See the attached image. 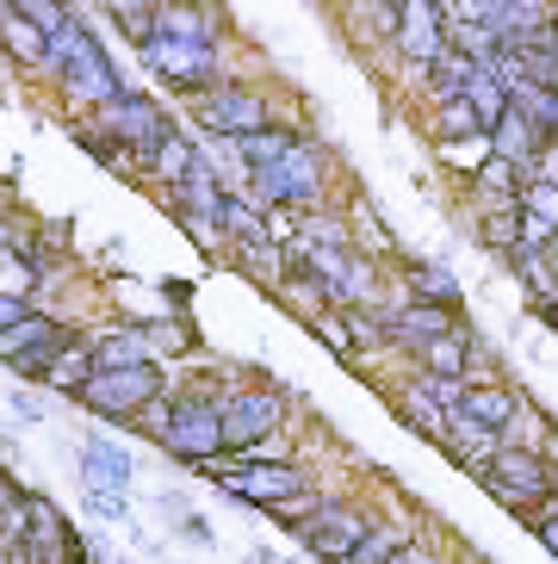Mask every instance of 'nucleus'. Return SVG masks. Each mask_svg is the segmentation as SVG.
I'll return each instance as SVG.
<instances>
[{
	"instance_id": "obj_1",
	"label": "nucleus",
	"mask_w": 558,
	"mask_h": 564,
	"mask_svg": "<svg viewBox=\"0 0 558 564\" xmlns=\"http://www.w3.org/2000/svg\"><path fill=\"white\" fill-rule=\"evenodd\" d=\"M50 75L63 82L68 100H82V106H112L118 94H125V75L112 68V56L99 51V37L82 25V13H75V25H68L56 44H50Z\"/></svg>"
},
{
	"instance_id": "obj_2",
	"label": "nucleus",
	"mask_w": 558,
	"mask_h": 564,
	"mask_svg": "<svg viewBox=\"0 0 558 564\" xmlns=\"http://www.w3.org/2000/svg\"><path fill=\"white\" fill-rule=\"evenodd\" d=\"M212 484H224L236 502H248V509H267L273 514L279 502H292V497H304L311 490V471L298 459H286V465H236L230 453H217L212 465H198Z\"/></svg>"
},
{
	"instance_id": "obj_3",
	"label": "nucleus",
	"mask_w": 558,
	"mask_h": 564,
	"mask_svg": "<svg viewBox=\"0 0 558 564\" xmlns=\"http://www.w3.org/2000/svg\"><path fill=\"white\" fill-rule=\"evenodd\" d=\"M477 484H484V490H491L503 509H515V514L527 521V514H534V509H540V502L558 490V471L546 465V453L503 447L491 465H484V471H477Z\"/></svg>"
},
{
	"instance_id": "obj_4",
	"label": "nucleus",
	"mask_w": 558,
	"mask_h": 564,
	"mask_svg": "<svg viewBox=\"0 0 558 564\" xmlns=\"http://www.w3.org/2000/svg\"><path fill=\"white\" fill-rule=\"evenodd\" d=\"M94 124H99L106 137H112V143H118L125 155H131L137 174H143V162L168 143V131H174V118H168L162 106L149 100V94H131V87H125V94H118L112 106H99Z\"/></svg>"
},
{
	"instance_id": "obj_5",
	"label": "nucleus",
	"mask_w": 558,
	"mask_h": 564,
	"mask_svg": "<svg viewBox=\"0 0 558 564\" xmlns=\"http://www.w3.org/2000/svg\"><path fill=\"white\" fill-rule=\"evenodd\" d=\"M248 181H255L267 212H304V205H316V193H323V150L298 137L273 167H248Z\"/></svg>"
},
{
	"instance_id": "obj_6",
	"label": "nucleus",
	"mask_w": 558,
	"mask_h": 564,
	"mask_svg": "<svg viewBox=\"0 0 558 564\" xmlns=\"http://www.w3.org/2000/svg\"><path fill=\"white\" fill-rule=\"evenodd\" d=\"M162 391H168V372H162V360H149V366H125V372H94L75 403H87L106 422H137V410L155 403Z\"/></svg>"
},
{
	"instance_id": "obj_7",
	"label": "nucleus",
	"mask_w": 558,
	"mask_h": 564,
	"mask_svg": "<svg viewBox=\"0 0 558 564\" xmlns=\"http://www.w3.org/2000/svg\"><path fill=\"white\" fill-rule=\"evenodd\" d=\"M217 422H224V453H248L255 441L286 429V398L273 384H236L230 398L217 403Z\"/></svg>"
},
{
	"instance_id": "obj_8",
	"label": "nucleus",
	"mask_w": 558,
	"mask_h": 564,
	"mask_svg": "<svg viewBox=\"0 0 558 564\" xmlns=\"http://www.w3.org/2000/svg\"><path fill=\"white\" fill-rule=\"evenodd\" d=\"M193 118L212 137L243 143V137H255V131H267V124H273V106H267L255 87H243V82H217L212 94H198V100H193Z\"/></svg>"
},
{
	"instance_id": "obj_9",
	"label": "nucleus",
	"mask_w": 558,
	"mask_h": 564,
	"mask_svg": "<svg viewBox=\"0 0 558 564\" xmlns=\"http://www.w3.org/2000/svg\"><path fill=\"white\" fill-rule=\"evenodd\" d=\"M143 63L162 75L168 87H181L186 100L198 94H212L224 82V68H217V44H181V37H149L143 44Z\"/></svg>"
},
{
	"instance_id": "obj_10",
	"label": "nucleus",
	"mask_w": 558,
	"mask_h": 564,
	"mask_svg": "<svg viewBox=\"0 0 558 564\" xmlns=\"http://www.w3.org/2000/svg\"><path fill=\"white\" fill-rule=\"evenodd\" d=\"M162 453H174L181 465H212L224 453V422H217V403L205 398H174V415H168Z\"/></svg>"
},
{
	"instance_id": "obj_11",
	"label": "nucleus",
	"mask_w": 558,
	"mask_h": 564,
	"mask_svg": "<svg viewBox=\"0 0 558 564\" xmlns=\"http://www.w3.org/2000/svg\"><path fill=\"white\" fill-rule=\"evenodd\" d=\"M366 528H373V514L361 509V502H323V509L298 528V540L316 552V558H329V564H342L347 552L366 540Z\"/></svg>"
},
{
	"instance_id": "obj_12",
	"label": "nucleus",
	"mask_w": 558,
	"mask_h": 564,
	"mask_svg": "<svg viewBox=\"0 0 558 564\" xmlns=\"http://www.w3.org/2000/svg\"><path fill=\"white\" fill-rule=\"evenodd\" d=\"M397 51L410 56L416 68H434L447 56V19L441 0H404V19H397Z\"/></svg>"
},
{
	"instance_id": "obj_13",
	"label": "nucleus",
	"mask_w": 558,
	"mask_h": 564,
	"mask_svg": "<svg viewBox=\"0 0 558 564\" xmlns=\"http://www.w3.org/2000/svg\"><path fill=\"white\" fill-rule=\"evenodd\" d=\"M25 552H32V564H87L82 533L68 528V521L50 509L44 497L32 502V533H25Z\"/></svg>"
},
{
	"instance_id": "obj_14",
	"label": "nucleus",
	"mask_w": 558,
	"mask_h": 564,
	"mask_svg": "<svg viewBox=\"0 0 558 564\" xmlns=\"http://www.w3.org/2000/svg\"><path fill=\"white\" fill-rule=\"evenodd\" d=\"M453 415L503 441V434L515 429V415H522V398H515L509 384H496V379H472V384H465V398H460V410H453Z\"/></svg>"
},
{
	"instance_id": "obj_15",
	"label": "nucleus",
	"mask_w": 558,
	"mask_h": 564,
	"mask_svg": "<svg viewBox=\"0 0 558 564\" xmlns=\"http://www.w3.org/2000/svg\"><path fill=\"white\" fill-rule=\"evenodd\" d=\"M385 316V341H397V348H410V354H422L434 335H447V329H460L453 323V311H434V304H397V311H378Z\"/></svg>"
},
{
	"instance_id": "obj_16",
	"label": "nucleus",
	"mask_w": 558,
	"mask_h": 564,
	"mask_svg": "<svg viewBox=\"0 0 558 564\" xmlns=\"http://www.w3.org/2000/svg\"><path fill=\"white\" fill-rule=\"evenodd\" d=\"M82 471H87V490H131V478H137V465H131V453L118 447V441H106V434H87L82 441Z\"/></svg>"
},
{
	"instance_id": "obj_17",
	"label": "nucleus",
	"mask_w": 558,
	"mask_h": 564,
	"mask_svg": "<svg viewBox=\"0 0 558 564\" xmlns=\"http://www.w3.org/2000/svg\"><path fill=\"white\" fill-rule=\"evenodd\" d=\"M0 44H7V56L19 68H44L50 75V37L19 13V0H0Z\"/></svg>"
},
{
	"instance_id": "obj_18",
	"label": "nucleus",
	"mask_w": 558,
	"mask_h": 564,
	"mask_svg": "<svg viewBox=\"0 0 558 564\" xmlns=\"http://www.w3.org/2000/svg\"><path fill=\"white\" fill-rule=\"evenodd\" d=\"M143 174H149V181H162V186H174V193H181L186 181H198V174H217V167L205 162V155H198L181 131H168V143L143 162Z\"/></svg>"
},
{
	"instance_id": "obj_19",
	"label": "nucleus",
	"mask_w": 558,
	"mask_h": 564,
	"mask_svg": "<svg viewBox=\"0 0 558 564\" xmlns=\"http://www.w3.org/2000/svg\"><path fill=\"white\" fill-rule=\"evenodd\" d=\"M87 379H94V341H87V335H75V341H68V348L37 372V384L56 391V398H82Z\"/></svg>"
},
{
	"instance_id": "obj_20",
	"label": "nucleus",
	"mask_w": 558,
	"mask_h": 564,
	"mask_svg": "<svg viewBox=\"0 0 558 564\" xmlns=\"http://www.w3.org/2000/svg\"><path fill=\"white\" fill-rule=\"evenodd\" d=\"M87 341H94V372H125V366H149L143 323H118V329L87 335Z\"/></svg>"
},
{
	"instance_id": "obj_21",
	"label": "nucleus",
	"mask_w": 558,
	"mask_h": 564,
	"mask_svg": "<svg viewBox=\"0 0 558 564\" xmlns=\"http://www.w3.org/2000/svg\"><path fill=\"white\" fill-rule=\"evenodd\" d=\"M472 335L465 329H447V335H434L416 360H422V379H453V384H465V372H472Z\"/></svg>"
},
{
	"instance_id": "obj_22",
	"label": "nucleus",
	"mask_w": 558,
	"mask_h": 564,
	"mask_svg": "<svg viewBox=\"0 0 558 564\" xmlns=\"http://www.w3.org/2000/svg\"><path fill=\"white\" fill-rule=\"evenodd\" d=\"M404 285H410V299L416 304H434V311H453L460 316V280H453V273H447L441 261H410L404 267Z\"/></svg>"
},
{
	"instance_id": "obj_23",
	"label": "nucleus",
	"mask_w": 558,
	"mask_h": 564,
	"mask_svg": "<svg viewBox=\"0 0 558 564\" xmlns=\"http://www.w3.org/2000/svg\"><path fill=\"white\" fill-rule=\"evenodd\" d=\"M32 490L13 478V471H0V546H25V533H32Z\"/></svg>"
},
{
	"instance_id": "obj_24",
	"label": "nucleus",
	"mask_w": 558,
	"mask_h": 564,
	"mask_svg": "<svg viewBox=\"0 0 558 564\" xmlns=\"http://www.w3.org/2000/svg\"><path fill=\"white\" fill-rule=\"evenodd\" d=\"M465 106H472V112H477V124H484V137H491L496 124L509 118V87L496 82L491 68H477L472 82H465Z\"/></svg>"
},
{
	"instance_id": "obj_25",
	"label": "nucleus",
	"mask_w": 558,
	"mask_h": 564,
	"mask_svg": "<svg viewBox=\"0 0 558 564\" xmlns=\"http://www.w3.org/2000/svg\"><path fill=\"white\" fill-rule=\"evenodd\" d=\"M298 143V131H286V124H267V131H255V137H243V143H230V155L243 167H273L279 155Z\"/></svg>"
},
{
	"instance_id": "obj_26",
	"label": "nucleus",
	"mask_w": 558,
	"mask_h": 564,
	"mask_svg": "<svg viewBox=\"0 0 558 564\" xmlns=\"http://www.w3.org/2000/svg\"><path fill=\"white\" fill-rule=\"evenodd\" d=\"M397 410H404V422H410L416 434H428V441H434V447H441V434H447V422H453V415H447L441 403L428 398L422 384H410V391H404V398H397Z\"/></svg>"
},
{
	"instance_id": "obj_27",
	"label": "nucleus",
	"mask_w": 558,
	"mask_h": 564,
	"mask_svg": "<svg viewBox=\"0 0 558 564\" xmlns=\"http://www.w3.org/2000/svg\"><path fill=\"white\" fill-rule=\"evenodd\" d=\"M477 242L496 254H522V205H503V212L477 217Z\"/></svg>"
},
{
	"instance_id": "obj_28",
	"label": "nucleus",
	"mask_w": 558,
	"mask_h": 564,
	"mask_svg": "<svg viewBox=\"0 0 558 564\" xmlns=\"http://www.w3.org/2000/svg\"><path fill=\"white\" fill-rule=\"evenodd\" d=\"M434 137H441V150L447 143H460V137H472V143L484 137V124H477V112L465 106V94L460 100H447V106H434Z\"/></svg>"
},
{
	"instance_id": "obj_29",
	"label": "nucleus",
	"mask_w": 558,
	"mask_h": 564,
	"mask_svg": "<svg viewBox=\"0 0 558 564\" xmlns=\"http://www.w3.org/2000/svg\"><path fill=\"white\" fill-rule=\"evenodd\" d=\"M75 143H82V150L94 155L99 167H112V174H137V167H131V155L118 150L112 137H106V131L94 124V118H82V124H75Z\"/></svg>"
},
{
	"instance_id": "obj_30",
	"label": "nucleus",
	"mask_w": 558,
	"mask_h": 564,
	"mask_svg": "<svg viewBox=\"0 0 558 564\" xmlns=\"http://www.w3.org/2000/svg\"><path fill=\"white\" fill-rule=\"evenodd\" d=\"M304 323H311V335L316 341H323L329 354H342V360H354V329H347V311H335V304H329V311H316V316H304Z\"/></svg>"
},
{
	"instance_id": "obj_31",
	"label": "nucleus",
	"mask_w": 558,
	"mask_h": 564,
	"mask_svg": "<svg viewBox=\"0 0 558 564\" xmlns=\"http://www.w3.org/2000/svg\"><path fill=\"white\" fill-rule=\"evenodd\" d=\"M106 13H112V25H118L125 37H131L137 51H143L149 37H155V7H149V0H112Z\"/></svg>"
},
{
	"instance_id": "obj_32",
	"label": "nucleus",
	"mask_w": 558,
	"mask_h": 564,
	"mask_svg": "<svg viewBox=\"0 0 558 564\" xmlns=\"http://www.w3.org/2000/svg\"><path fill=\"white\" fill-rule=\"evenodd\" d=\"M397 546H404V528H391V521H373V528H366V540L347 552L342 564H391Z\"/></svg>"
},
{
	"instance_id": "obj_33",
	"label": "nucleus",
	"mask_w": 558,
	"mask_h": 564,
	"mask_svg": "<svg viewBox=\"0 0 558 564\" xmlns=\"http://www.w3.org/2000/svg\"><path fill=\"white\" fill-rule=\"evenodd\" d=\"M50 323H56V316H44V311H32V316H25V323H13V329L0 335V366H13V360H19V354H25V348H37V341H44V329H50Z\"/></svg>"
},
{
	"instance_id": "obj_34",
	"label": "nucleus",
	"mask_w": 558,
	"mask_h": 564,
	"mask_svg": "<svg viewBox=\"0 0 558 564\" xmlns=\"http://www.w3.org/2000/svg\"><path fill=\"white\" fill-rule=\"evenodd\" d=\"M19 13L32 19V25L50 37V44H56V37H63L68 25H75V7H56V0H19Z\"/></svg>"
},
{
	"instance_id": "obj_35",
	"label": "nucleus",
	"mask_w": 558,
	"mask_h": 564,
	"mask_svg": "<svg viewBox=\"0 0 558 564\" xmlns=\"http://www.w3.org/2000/svg\"><path fill=\"white\" fill-rule=\"evenodd\" d=\"M168 415H174V398L162 391L155 403H143V410H137V422H131V429H137V434H149V441L162 447V434H168Z\"/></svg>"
},
{
	"instance_id": "obj_36",
	"label": "nucleus",
	"mask_w": 558,
	"mask_h": 564,
	"mask_svg": "<svg viewBox=\"0 0 558 564\" xmlns=\"http://www.w3.org/2000/svg\"><path fill=\"white\" fill-rule=\"evenodd\" d=\"M316 509H323V497H316V484H311V490H304V497H292V502H279V509H273V521H279V528H304V521H311V514Z\"/></svg>"
},
{
	"instance_id": "obj_37",
	"label": "nucleus",
	"mask_w": 558,
	"mask_h": 564,
	"mask_svg": "<svg viewBox=\"0 0 558 564\" xmlns=\"http://www.w3.org/2000/svg\"><path fill=\"white\" fill-rule=\"evenodd\" d=\"M527 528L540 533V546H546V552H552V558H558V490H552V497H546V502H540V509H534V514H527Z\"/></svg>"
},
{
	"instance_id": "obj_38",
	"label": "nucleus",
	"mask_w": 558,
	"mask_h": 564,
	"mask_svg": "<svg viewBox=\"0 0 558 564\" xmlns=\"http://www.w3.org/2000/svg\"><path fill=\"white\" fill-rule=\"evenodd\" d=\"M361 19H373L378 37H397V19H404V7H397V0H373V7H361Z\"/></svg>"
},
{
	"instance_id": "obj_39",
	"label": "nucleus",
	"mask_w": 558,
	"mask_h": 564,
	"mask_svg": "<svg viewBox=\"0 0 558 564\" xmlns=\"http://www.w3.org/2000/svg\"><path fill=\"white\" fill-rule=\"evenodd\" d=\"M82 497H87V509H99L106 521H125V514H131V502L118 497V490H82Z\"/></svg>"
},
{
	"instance_id": "obj_40",
	"label": "nucleus",
	"mask_w": 558,
	"mask_h": 564,
	"mask_svg": "<svg viewBox=\"0 0 558 564\" xmlns=\"http://www.w3.org/2000/svg\"><path fill=\"white\" fill-rule=\"evenodd\" d=\"M25 316H32V299H7L0 292V335L13 329V323H25Z\"/></svg>"
},
{
	"instance_id": "obj_41",
	"label": "nucleus",
	"mask_w": 558,
	"mask_h": 564,
	"mask_svg": "<svg viewBox=\"0 0 558 564\" xmlns=\"http://www.w3.org/2000/svg\"><path fill=\"white\" fill-rule=\"evenodd\" d=\"M391 564H434V552H428L422 540H404V546L391 552Z\"/></svg>"
},
{
	"instance_id": "obj_42",
	"label": "nucleus",
	"mask_w": 558,
	"mask_h": 564,
	"mask_svg": "<svg viewBox=\"0 0 558 564\" xmlns=\"http://www.w3.org/2000/svg\"><path fill=\"white\" fill-rule=\"evenodd\" d=\"M7 403H13L19 422H44V415H37V398H32V391H7Z\"/></svg>"
},
{
	"instance_id": "obj_43",
	"label": "nucleus",
	"mask_w": 558,
	"mask_h": 564,
	"mask_svg": "<svg viewBox=\"0 0 558 564\" xmlns=\"http://www.w3.org/2000/svg\"><path fill=\"white\" fill-rule=\"evenodd\" d=\"M540 316H546V329L558 335V299H546V304H540Z\"/></svg>"
}]
</instances>
